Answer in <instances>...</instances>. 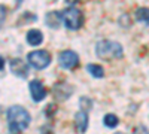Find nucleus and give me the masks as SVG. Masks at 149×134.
Wrapping results in <instances>:
<instances>
[{
	"instance_id": "f257e3e1",
	"label": "nucleus",
	"mask_w": 149,
	"mask_h": 134,
	"mask_svg": "<svg viewBox=\"0 0 149 134\" xmlns=\"http://www.w3.org/2000/svg\"><path fill=\"white\" fill-rule=\"evenodd\" d=\"M6 118H8V124H9V131L12 134H18L24 131L30 124V115L22 106L9 107Z\"/></svg>"
},
{
	"instance_id": "f03ea898",
	"label": "nucleus",
	"mask_w": 149,
	"mask_h": 134,
	"mask_svg": "<svg viewBox=\"0 0 149 134\" xmlns=\"http://www.w3.org/2000/svg\"><path fill=\"white\" fill-rule=\"evenodd\" d=\"M95 52L103 60H113V58L118 60V58H122L124 55L122 46L112 40H100L95 46Z\"/></svg>"
},
{
	"instance_id": "7ed1b4c3",
	"label": "nucleus",
	"mask_w": 149,
	"mask_h": 134,
	"mask_svg": "<svg viewBox=\"0 0 149 134\" xmlns=\"http://www.w3.org/2000/svg\"><path fill=\"white\" fill-rule=\"evenodd\" d=\"M61 17H63V24L69 30H78L84 24V15L78 8L66 9L63 14H61Z\"/></svg>"
},
{
	"instance_id": "20e7f679",
	"label": "nucleus",
	"mask_w": 149,
	"mask_h": 134,
	"mask_svg": "<svg viewBox=\"0 0 149 134\" xmlns=\"http://www.w3.org/2000/svg\"><path fill=\"white\" fill-rule=\"evenodd\" d=\"M27 61L31 67H34L37 70H42L51 64V55H49L48 51H42V49L33 51L27 55Z\"/></svg>"
},
{
	"instance_id": "39448f33",
	"label": "nucleus",
	"mask_w": 149,
	"mask_h": 134,
	"mask_svg": "<svg viewBox=\"0 0 149 134\" xmlns=\"http://www.w3.org/2000/svg\"><path fill=\"white\" fill-rule=\"evenodd\" d=\"M58 63L63 69H67V70H72L78 66L79 63V57L76 52L73 51H63L58 57Z\"/></svg>"
},
{
	"instance_id": "423d86ee",
	"label": "nucleus",
	"mask_w": 149,
	"mask_h": 134,
	"mask_svg": "<svg viewBox=\"0 0 149 134\" xmlns=\"http://www.w3.org/2000/svg\"><path fill=\"white\" fill-rule=\"evenodd\" d=\"M29 88H30L31 99L34 101H42L46 97V88H45V85L40 81H31L30 85H29Z\"/></svg>"
},
{
	"instance_id": "0eeeda50",
	"label": "nucleus",
	"mask_w": 149,
	"mask_h": 134,
	"mask_svg": "<svg viewBox=\"0 0 149 134\" xmlns=\"http://www.w3.org/2000/svg\"><path fill=\"white\" fill-rule=\"evenodd\" d=\"M10 70L18 78H27L29 76V67L21 58H14L10 61Z\"/></svg>"
},
{
	"instance_id": "6e6552de",
	"label": "nucleus",
	"mask_w": 149,
	"mask_h": 134,
	"mask_svg": "<svg viewBox=\"0 0 149 134\" xmlns=\"http://www.w3.org/2000/svg\"><path fill=\"white\" fill-rule=\"evenodd\" d=\"M74 127H76V131H79V133L86 131V127H88V115H86L85 110H79L74 115Z\"/></svg>"
},
{
	"instance_id": "1a4fd4ad",
	"label": "nucleus",
	"mask_w": 149,
	"mask_h": 134,
	"mask_svg": "<svg viewBox=\"0 0 149 134\" xmlns=\"http://www.w3.org/2000/svg\"><path fill=\"white\" fill-rule=\"evenodd\" d=\"M42 40H43V34H42L39 30L33 28V30L27 31V42H29V45L37 46V45L42 43Z\"/></svg>"
},
{
	"instance_id": "9d476101",
	"label": "nucleus",
	"mask_w": 149,
	"mask_h": 134,
	"mask_svg": "<svg viewBox=\"0 0 149 134\" xmlns=\"http://www.w3.org/2000/svg\"><path fill=\"white\" fill-rule=\"evenodd\" d=\"M61 22H63V17H61L60 12H49L46 15V24L51 28H57Z\"/></svg>"
},
{
	"instance_id": "9b49d317",
	"label": "nucleus",
	"mask_w": 149,
	"mask_h": 134,
	"mask_svg": "<svg viewBox=\"0 0 149 134\" xmlns=\"http://www.w3.org/2000/svg\"><path fill=\"white\" fill-rule=\"evenodd\" d=\"M86 70H88V73L90 75H93L94 78H103V75H104V70H103V67L102 66H98V64H88L86 66Z\"/></svg>"
},
{
	"instance_id": "f8f14e48",
	"label": "nucleus",
	"mask_w": 149,
	"mask_h": 134,
	"mask_svg": "<svg viewBox=\"0 0 149 134\" xmlns=\"http://www.w3.org/2000/svg\"><path fill=\"white\" fill-rule=\"evenodd\" d=\"M136 19L140 21V22H145V24H149V9L148 8H139L136 10Z\"/></svg>"
},
{
	"instance_id": "ddd939ff",
	"label": "nucleus",
	"mask_w": 149,
	"mask_h": 134,
	"mask_svg": "<svg viewBox=\"0 0 149 134\" xmlns=\"http://www.w3.org/2000/svg\"><path fill=\"white\" fill-rule=\"evenodd\" d=\"M103 122H104V125H106L107 128H113V127H116V125L119 124V119H118V116L113 115V113H107V115L104 116V119H103Z\"/></svg>"
},
{
	"instance_id": "4468645a",
	"label": "nucleus",
	"mask_w": 149,
	"mask_h": 134,
	"mask_svg": "<svg viewBox=\"0 0 149 134\" xmlns=\"http://www.w3.org/2000/svg\"><path fill=\"white\" fill-rule=\"evenodd\" d=\"M133 134H149V131H148V128L145 125H137L134 128Z\"/></svg>"
},
{
	"instance_id": "2eb2a0df",
	"label": "nucleus",
	"mask_w": 149,
	"mask_h": 134,
	"mask_svg": "<svg viewBox=\"0 0 149 134\" xmlns=\"http://www.w3.org/2000/svg\"><path fill=\"white\" fill-rule=\"evenodd\" d=\"M5 18H6V8L3 5H0V27H2Z\"/></svg>"
},
{
	"instance_id": "dca6fc26",
	"label": "nucleus",
	"mask_w": 149,
	"mask_h": 134,
	"mask_svg": "<svg viewBox=\"0 0 149 134\" xmlns=\"http://www.w3.org/2000/svg\"><path fill=\"white\" fill-rule=\"evenodd\" d=\"M3 67H5V60H3V57H0V70Z\"/></svg>"
},
{
	"instance_id": "f3484780",
	"label": "nucleus",
	"mask_w": 149,
	"mask_h": 134,
	"mask_svg": "<svg viewBox=\"0 0 149 134\" xmlns=\"http://www.w3.org/2000/svg\"><path fill=\"white\" fill-rule=\"evenodd\" d=\"M66 2H67L69 5H74V3H78V2H81V0H66Z\"/></svg>"
},
{
	"instance_id": "a211bd4d",
	"label": "nucleus",
	"mask_w": 149,
	"mask_h": 134,
	"mask_svg": "<svg viewBox=\"0 0 149 134\" xmlns=\"http://www.w3.org/2000/svg\"><path fill=\"white\" fill-rule=\"evenodd\" d=\"M115 134H125V133H115Z\"/></svg>"
}]
</instances>
